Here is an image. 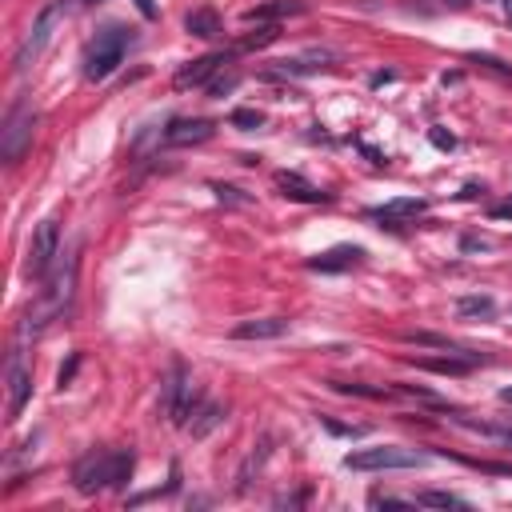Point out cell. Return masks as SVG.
<instances>
[{"label":"cell","instance_id":"d6a6232c","mask_svg":"<svg viewBox=\"0 0 512 512\" xmlns=\"http://www.w3.org/2000/svg\"><path fill=\"white\" fill-rule=\"evenodd\" d=\"M500 400H504V404H512V388H500Z\"/></svg>","mask_w":512,"mask_h":512},{"label":"cell","instance_id":"8fae6325","mask_svg":"<svg viewBox=\"0 0 512 512\" xmlns=\"http://www.w3.org/2000/svg\"><path fill=\"white\" fill-rule=\"evenodd\" d=\"M216 132V124L212 120H172L168 128H164V144L168 148H184V144H204L208 136Z\"/></svg>","mask_w":512,"mask_h":512},{"label":"cell","instance_id":"f546056e","mask_svg":"<svg viewBox=\"0 0 512 512\" xmlns=\"http://www.w3.org/2000/svg\"><path fill=\"white\" fill-rule=\"evenodd\" d=\"M432 144H436V148H452L456 140H452V136H444L440 128H432Z\"/></svg>","mask_w":512,"mask_h":512},{"label":"cell","instance_id":"6da1fadb","mask_svg":"<svg viewBox=\"0 0 512 512\" xmlns=\"http://www.w3.org/2000/svg\"><path fill=\"white\" fill-rule=\"evenodd\" d=\"M72 284H76V248L60 252V256H56V268L44 272V292H40V300L28 308V316H24V324H20V336H36L40 328H48V324L64 312V304H68V296H72Z\"/></svg>","mask_w":512,"mask_h":512},{"label":"cell","instance_id":"f1b7e54d","mask_svg":"<svg viewBox=\"0 0 512 512\" xmlns=\"http://www.w3.org/2000/svg\"><path fill=\"white\" fill-rule=\"evenodd\" d=\"M212 192H216L220 200H228V204H248V196H240L236 188H224V184H212Z\"/></svg>","mask_w":512,"mask_h":512},{"label":"cell","instance_id":"d590c367","mask_svg":"<svg viewBox=\"0 0 512 512\" xmlns=\"http://www.w3.org/2000/svg\"><path fill=\"white\" fill-rule=\"evenodd\" d=\"M80 4H100V0H80Z\"/></svg>","mask_w":512,"mask_h":512},{"label":"cell","instance_id":"7402d4cb","mask_svg":"<svg viewBox=\"0 0 512 512\" xmlns=\"http://www.w3.org/2000/svg\"><path fill=\"white\" fill-rule=\"evenodd\" d=\"M492 308H496L492 296H460L456 300V312L460 316H492Z\"/></svg>","mask_w":512,"mask_h":512},{"label":"cell","instance_id":"7c38bea8","mask_svg":"<svg viewBox=\"0 0 512 512\" xmlns=\"http://www.w3.org/2000/svg\"><path fill=\"white\" fill-rule=\"evenodd\" d=\"M360 260H364V248H356V244H340V248H328V252L312 256L308 268H312V272H344V268H356Z\"/></svg>","mask_w":512,"mask_h":512},{"label":"cell","instance_id":"4fadbf2b","mask_svg":"<svg viewBox=\"0 0 512 512\" xmlns=\"http://www.w3.org/2000/svg\"><path fill=\"white\" fill-rule=\"evenodd\" d=\"M284 332H288L284 316H256V320H240L232 328V340H276Z\"/></svg>","mask_w":512,"mask_h":512},{"label":"cell","instance_id":"7a4b0ae2","mask_svg":"<svg viewBox=\"0 0 512 512\" xmlns=\"http://www.w3.org/2000/svg\"><path fill=\"white\" fill-rule=\"evenodd\" d=\"M132 464H136V456L128 448H92L72 464V484H76V492L92 496V492L124 484L132 476Z\"/></svg>","mask_w":512,"mask_h":512},{"label":"cell","instance_id":"9c48e42d","mask_svg":"<svg viewBox=\"0 0 512 512\" xmlns=\"http://www.w3.org/2000/svg\"><path fill=\"white\" fill-rule=\"evenodd\" d=\"M28 396H32V372H28V364H24V352L16 348V352L8 356V420H16V416L24 412Z\"/></svg>","mask_w":512,"mask_h":512},{"label":"cell","instance_id":"2e32d148","mask_svg":"<svg viewBox=\"0 0 512 512\" xmlns=\"http://www.w3.org/2000/svg\"><path fill=\"white\" fill-rule=\"evenodd\" d=\"M472 364H476V356L468 352H448V356H420L416 360V368H424V372H440V376H464V372H472Z\"/></svg>","mask_w":512,"mask_h":512},{"label":"cell","instance_id":"e575fe53","mask_svg":"<svg viewBox=\"0 0 512 512\" xmlns=\"http://www.w3.org/2000/svg\"><path fill=\"white\" fill-rule=\"evenodd\" d=\"M452 4H456V8H464V4H468V0H452Z\"/></svg>","mask_w":512,"mask_h":512},{"label":"cell","instance_id":"3957f363","mask_svg":"<svg viewBox=\"0 0 512 512\" xmlns=\"http://www.w3.org/2000/svg\"><path fill=\"white\" fill-rule=\"evenodd\" d=\"M128 44H132V28H124V24H104V28L92 36L88 52H84V76H88V80H108V76L120 68Z\"/></svg>","mask_w":512,"mask_h":512},{"label":"cell","instance_id":"52a82bcc","mask_svg":"<svg viewBox=\"0 0 512 512\" xmlns=\"http://www.w3.org/2000/svg\"><path fill=\"white\" fill-rule=\"evenodd\" d=\"M160 412L172 424H188V416L196 412V392H192V380H188L184 364H172V372L160 388Z\"/></svg>","mask_w":512,"mask_h":512},{"label":"cell","instance_id":"603a6c76","mask_svg":"<svg viewBox=\"0 0 512 512\" xmlns=\"http://www.w3.org/2000/svg\"><path fill=\"white\" fill-rule=\"evenodd\" d=\"M416 504H432V508H468V500L456 496V492H420Z\"/></svg>","mask_w":512,"mask_h":512},{"label":"cell","instance_id":"e0dca14e","mask_svg":"<svg viewBox=\"0 0 512 512\" xmlns=\"http://www.w3.org/2000/svg\"><path fill=\"white\" fill-rule=\"evenodd\" d=\"M424 208H428L424 200L404 196V200H388V204H384V208H376L372 216H376V220H388V228H400V220H416Z\"/></svg>","mask_w":512,"mask_h":512},{"label":"cell","instance_id":"ffe728a7","mask_svg":"<svg viewBox=\"0 0 512 512\" xmlns=\"http://www.w3.org/2000/svg\"><path fill=\"white\" fill-rule=\"evenodd\" d=\"M460 428H468V432H476V436H488V440H496V444H508L512 448V424H480V420H468V416H452Z\"/></svg>","mask_w":512,"mask_h":512},{"label":"cell","instance_id":"5bb4252c","mask_svg":"<svg viewBox=\"0 0 512 512\" xmlns=\"http://www.w3.org/2000/svg\"><path fill=\"white\" fill-rule=\"evenodd\" d=\"M276 188H280V196L300 200V204H324L328 200V192H320L316 184H308L300 172H276Z\"/></svg>","mask_w":512,"mask_h":512},{"label":"cell","instance_id":"8992f818","mask_svg":"<svg viewBox=\"0 0 512 512\" xmlns=\"http://www.w3.org/2000/svg\"><path fill=\"white\" fill-rule=\"evenodd\" d=\"M424 452L400 448V444H380V448H360L344 456V468L352 472H388V468H420Z\"/></svg>","mask_w":512,"mask_h":512},{"label":"cell","instance_id":"cb8c5ba5","mask_svg":"<svg viewBox=\"0 0 512 512\" xmlns=\"http://www.w3.org/2000/svg\"><path fill=\"white\" fill-rule=\"evenodd\" d=\"M276 36H280V28H276V24H264V28L248 32V36H244V40H240L236 48H240V52H248V48H264V44H272Z\"/></svg>","mask_w":512,"mask_h":512},{"label":"cell","instance_id":"30bf717a","mask_svg":"<svg viewBox=\"0 0 512 512\" xmlns=\"http://www.w3.org/2000/svg\"><path fill=\"white\" fill-rule=\"evenodd\" d=\"M232 52H208V56H196V60H188L180 72H176V88H196V84H204L208 76H216L220 68H224V60H228Z\"/></svg>","mask_w":512,"mask_h":512},{"label":"cell","instance_id":"ac0fdd59","mask_svg":"<svg viewBox=\"0 0 512 512\" xmlns=\"http://www.w3.org/2000/svg\"><path fill=\"white\" fill-rule=\"evenodd\" d=\"M304 4L300 0H272V4H256L244 12V24H268V20H280V16H300Z\"/></svg>","mask_w":512,"mask_h":512},{"label":"cell","instance_id":"4316f807","mask_svg":"<svg viewBox=\"0 0 512 512\" xmlns=\"http://www.w3.org/2000/svg\"><path fill=\"white\" fill-rule=\"evenodd\" d=\"M232 124H236V128H244V132H252V128H260V124H264V116H260V112H252V108H236V112H232Z\"/></svg>","mask_w":512,"mask_h":512},{"label":"cell","instance_id":"1f68e13d","mask_svg":"<svg viewBox=\"0 0 512 512\" xmlns=\"http://www.w3.org/2000/svg\"><path fill=\"white\" fill-rule=\"evenodd\" d=\"M492 216H512V204H500V208H492Z\"/></svg>","mask_w":512,"mask_h":512},{"label":"cell","instance_id":"484cf974","mask_svg":"<svg viewBox=\"0 0 512 512\" xmlns=\"http://www.w3.org/2000/svg\"><path fill=\"white\" fill-rule=\"evenodd\" d=\"M264 460H268V440H264V444H260V452H252V456H248V460H244V468H240V484H236V488H240V492H244V488H248V480H252V468H260V464H264Z\"/></svg>","mask_w":512,"mask_h":512},{"label":"cell","instance_id":"9a60e30c","mask_svg":"<svg viewBox=\"0 0 512 512\" xmlns=\"http://www.w3.org/2000/svg\"><path fill=\"white\" fill-rule=\"evenodd\" d=\"M328 64H332V52L312 48V52H304V56L280 60V64H276V76H312V72H324Z\"/></svg>","mask_w":512,"mask_h":512},{"label":"cell","instance_id":"d4e9b609","mask_svg":"<svg viewBox=\"0 0 512 512\" xmlns=\"http://www.w3.org/2000/svg\"><path fill=\"white\" fill-rule=\"evenodd\" d=\"M336 392H348V396H368V400H388L392 388H372V384H332Z\"/></svg>","mask_w":512,"mask_h":512},{"label":"cell","instance_id":"5b68a950","mask_svg":"<svg viewBox=\"0 0 512 512\" xmlns=\"http://www.w3.org/2000/svg\"><path fill=\"white\" fill-rule=\"evenodd\" d=\"M32 132H36V112L28 100H16L4 116V128H0V156L4 164H16L28 148H32Z\"/></svg>","mask_w":512,"mask_h":512},{"label":"cell","instance_id":"44dd1931","mask_svg":"<svg viewBox=\"0 0 512 512\" xmlns=\"http://www.w3.org/2000/svg\"><path fill=\"white\" fill-rule=\"evenodd\" d=\"M216 424H224V408H220V404H200V408H196V420L188 424V428H192V440H204Z\"/></svg>","mask_w":512,"mask_h":512},{"label":"cell","instance_id":"836d02e7","mask_svg":"<svg viewBox=\"0 0 512 512\" xmlns=\"http://www.w3.org/2000/svg\"><path fill=\"white\" fill-rule=\"evenodd\" d=\"M504 16H508V24H512V0H504Z\"/></svg>","mask_w":512,"mask_h":512},{"label":"cell","instance_id":"277c9868","mask_svg":"<svg viewBox=\"0 0 512 512\" xmlns=\"http://www.w3.org/2000/svg\"><path fill=\"white\" fill-rule=\"evenodd\" d=\"M64 0H48L40 12H36V20H32V28L24 32V40H20V48H16V56H12V68L24 76L36 60H40V52L52 44V36H56V28H60V20H64Z\"/></svg>","mask_w":512,"mask_h":512},{"label":"cell","instance_id":"83f0119b","mask_svg":"<svg viewBox=\"0 0 512 512\" xmlns=\"http://www.w3.org/2000/svg\"><path fill=\"white\" fill-rule=\"evenodd\" d=\"M236 80H240V76H216V80L208 84V92H212V96H224V92L236 88Z\"/></svg>","mask_w":512,"mask_h":512},{"label":"cell","instance_id":"d6986e66","mask_svg":"<svg viewBox=\"0 0 512 512\" xmlns=\"http://www.w3.org/2000/svg\"><path fill=\"white\" fill-rule=\"evenodd\" d=\"M184 32H192V36H200V40H212V36L220 32V16H216L212 8H196V12L184 16Z\"/></svg>","mask_w":512,"mask_h":512},{"label":"cell","instance_id":"4dcf8cb0","mask_svg":"<svg viewBox=\"0 0 512 512\" xmlns=\"http://www.w3.org/2000/svg\"><path fill=\"white\" fill-rule=\"evenodd\" d=\"M136 8H140V16H148V20L156 16V0H136Z\"/></svg>","mask_w":512,"mask_h":512},{"label":"cell","instance_id":"ba28073f","mask_svg":"<svg viewBox=\"0 0 512 512\" xmlns=\"http://www.w3.org/2000/svg\"><path fill=\"white\" fill-rule=\"evenodd\" d=\"M56 256H60V220H56V216H44V220L36 224L32 240H28V260H24L28 276H40V280H44V272L52 268Z\"/></svg>","mask_w":512,"mask_h":512}]
</instances>
